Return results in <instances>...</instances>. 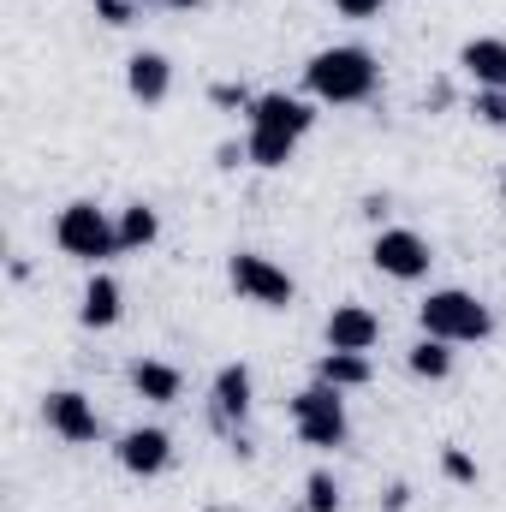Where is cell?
Wrapping results in <instances>:
<instances>
[{"mask_svg": "<svg viewBox=\"0 0 506 512\" xmlns=\"http://www.w3.org/2000/svg\"><path fill=\"white\" fill-rule=\"evenodd\" d=\"M381 84V66L370 48H322V54H310V66H304V90L316 96V102H334V108H358V102H370Z\"/></svg>", "mask_w": 506, "mask_h": 512, "instance_id": "obj_1", "label": "cell"}, {"mask_svg": "<svg viewBox=\"0 0 506 512\" xmlns=\"http://www.w3.org/2000/svg\"><path fill=\"white\" fill-rule=\"evenodd\" d=\"M417 322H423L429 340H447V346H477V340L495 334V310H489L477 292H465V286L429 292V298L417 304Z\"/></svg>", "mask_w": 506, "mask_h": 512, "instance_id": "obj_2", "label": "cell"}, {"mask_svg": "<svg viewBox=\"0 0 506 512\" xmlns=\"http://www.w3.org/2000/svg\"><path fill=\"white\" fill-rule=\"evenodd\" d=\"M54 245L72 256V262H108V256H120V227L96 209V203H66L60 209V221H54Z\"/></svg>", "mask_w": 506, "mask_h": 512, "instance_id": "obj_3", "label": "cell"}, {"mask_svg": "<svg viewBox=\"0 0 506 512\" xmlns=\"http://www.w3.org/2000/svg\"><path fill=\"white\" fill-rule=\"evenodd\" d=\"M292 423H298L304 447H346V435H352L346 399H340V387H328V382H310L304 393H292Z\"/></svg>", "mask_w": 506, "mask_h": 512, "instance_id": "obj_4", "label": "cell"}, {"mask_svg": "<svg viewBox=\"0 0 506 512\" xmlns=\"http://www.w3.org/2000/svg\"><path fill=\"white\" fill-rule=\"evenodd\" d=\"M227 280H233L239 298H251V304H262V310H286V304L298 298V280H292L280 262H268V256H256V251L227 256Z\"/></svg>", "mask_w": 506, "mask_h": 512, "instance_id": "obj_5", "label": "cell"}, {"mask_svg": "<svg viewBox=\"0 0 506 512\" xmlns=\"http://www.w3.org/2000/svg\"><path fill=\"white\" fill-rule=\"evenodd\" d=\"M42 423H48L66 447H90V441H102V417H96V405H90L78 387H54V393L42 399Z\"/></svg>", "mask_w": 506, "mask_h": 512, "instance_id": "obj_6", "label": "cell"}, {"mask_svg": "<svg viewBox=\"0 0 506 512\" xmlns=\"http://www.w3.org/2000/svg\"><path fill=\"white\" fill-rule=\"evenodd\" d=\"M370 262H376L387 280H423L429 262H435V251H429L423 233H411V227H387V233H376V245H370Z\"/></svg>", "mask_w": 506, "mask_h": 512, "instance_id": "obj_7", "label": "cell"}, {"mask_svg": "<svg viewBox=\"0 0 506 512\" xmlns=\"http://www.w3.org/2000/svg\"><path fill=\"white\" fill-rule=\"evenodd\" d=\"M114 459L126 465L131 477H161L173 465V435L167 429H126L120 447H114Z\"/></svg>", "mask_w": 506, "mask_h": 512, "instance_id": "obj_8", "label": "cell"}, {"mask_svg": "<svg viewBox=\"0 0 506 512\" xmlns=\"http://www.w3.org/2000/svg\"><path fill=\"white\" fill-rule=\"evenodd\" d=\"M381 340V316L370 304H334L328 316V352H370Z\"/></svg>", "mask_w": 506, "mask_h": 512, "instance_id": "obj_9", "label": "cell"}, {"mask_svg": "<svg viewBox=\"0 0 506 512\" xmlns=\"http://www.w3.org/2000/svg\"><path fill=\"white\" fill-rule=\"evenodd\" d=\"M245 114H251V126L286 131V137H304V131L316 126V108H310V102H298V96H286V90H268V96H256Z\"/></svg>", "mask_w": 506, "mask_h": 512, "instance_id": "obj_10", "label": "cell"}, {"mask_svg": "<svg viewBox=\"0 0 506 512\" xmlns=\"http://www.w3.org/2000/svg\"><path fill=\"white\" fill-rule=\"evenodd\" d=\"M251 370L245 364H227L221 376H215V387H209V411H215V429H233V423H245V411H251Z\"/></svg>", "mask_w": 506, "mask_h": 512, "instance_id": "obj_11", "label": "cell"}, {"mask_svg": "<svg viewBox=\"0 0 506 512\" xmlns=\"http://www.w3.org/2000/svg\"><path fill=\"white\" fill-rule=\"evenodd\" d=\"M126 90H131V102H143V108L167 102V90H173V66H167V54L137 48V54L126 60Z\"/></svg>", "mask_w": 506, "mask_h": 512, "instance_id": "obj_12", "label": "cell"}, {"mask_svg": "<svg viewBox=\"0 0 506 512\" xmlns=\"http://www.w3.org/2000/svg\"><path fill=\"white\" fill-rule=\"evenodd\" d=\"M459 66L471 72L477 90H506V36H471L459 48Z\"/></svg>", "mask_w": 506, "mask_h": 512, "instance_id": "obj_13", "label": "cell"}, {"mask_svg": "<svg viewBox=\"0 0 506 512\" xmlns=\"http://www.w3.org/2000/svg\"><path fill=\"white\" fill-rule=\"evenodd\" d=\"M120 298H126V292H120V280H114V274H96V280L84 286L78 322H84V328H114V322H120V310H126Z\"/></svg>", "mask_w": 506, "mask_h": 512, "instance_id": "obj_14", "label": "cell"}, {"mask_svg": "<svg viewBox=\"0 0 506 512\" xmlns=\"http://www.w3.org/2000/svg\"><path fill=\"white\" fill-rule=\"evenodd\" d=\"M316 382H328V387H370L376 382V364H370V352H322L316 358Z\"/></svg>", "mask_w": 506, "mask_h": 512, "instance_id": "obj_15", "label": "cell"}, {"mask_svg": "<svg viewBox=\"0 0 506 512\" xmlns=\"http://www.w3.org/2000/svg\"><path fill=\"white\" fill-rule=\"evenodd\" d=\"M131 387H137L149 405H173V399L185 393V376H179L173 364H161V358H137V364H131Z\"/></svg>", "mask_w": 506, "mask_h": 512, "instance_id": "obj_16", "label": "cell"}, {"mask_svg": "<svg viewBox=\"0 0 506 512\" xmlns=\"http://www.w3.org/2000/svg\"><path fill=\"white\" fill-rule=\"evenodd\" d=\"M405 370H411L417 382H447V376H453V346H447V340H429V334H423V340H417V346L405 352Z\"/></svg>", "mask_w": 506, "mask_h": 512, "instance_id": "obj_17", "label": "cell"}, {"mask_svg": "<svg viewBox=\"0 0 506 512\" xmlns=\"http://www.w3.org/2000/svg\"><path fill=\"white\" fill-rule=\"evenodd\" d=\"M114 227H120V251H149V245L161 239V215H155L149 203H126Z\"/></svg>", "mask_w": 506, "mask_h": 512, "instance_id": "obj_18", "label": "cell"}, {"mask_svg": "<svg viewBox=\"0 0 506 512\" xmlns=\"http://www.w3.org/2000/svg\"><path fill=\"white\" fill-rule=\"evenodd\" d=\"M245 155H251V167H286V161L298 155V137L251 126V137H245Z\"/></svg>", "mask_w": 506, "mask_h": 512, "instance_id": "obj_19", "label": "cell"}, {"mask_svg": "<svg viewBox=\"0 0 506 512\" xmlns=\"http://www.w3.org/2000/svg\"><path fill=\"white\" fill-rule=\"evenodd\" d=\"M304 512H340V483H334V471H310V477H304Z\"/></svg>", "mask_w": 506, "mask_h": 512, "instance_id": "obj_20", "label": "cell"}, {"mask_svg": "<svg viewBox=\"0 0 506 512\" xmlns=\"http://www.w3.org/2000/svg\"><path fill=\"white\" fill-rule=\"evenodd\" d=\"M471 114H477L483 126L506 131V90H477V102H471Z\"/></svg>", "mask_w": 506, "mask_h": 512, "instance_id": "obj_21", "label": "cell"}, {"mask_svg": "<svg viewBox=\"0 0 506 512\" xmlns=\"http://www.w3.org/2000/svg\"><path fill=\"white\" fill-rule=\"evenodd\" d=\"M441 471H447L453 483H465V489L477 483V459H471L465 447H441Z\"/></svg>", "mask_w": 506, "mask_h": 512, "instance_id": "obj_22", "label": "cell"}, {"mask_svg": "<svg viewBox=\"0 0 506 512\" xmlns=\"http://www.w3.org/2000/svg\"><path fill=\"white\" fill-rule=\"evenodd\" d=\"M96 18L114 24V30H126L131 18H137V0H96Z\"/></svg>", "mask_w": 506, "mask_h": 512, "instance_id": "obj_23", "label": "cell"}, {"mask_svg": "<svg viewBox=\"0 0 506 512\" xmlns=\"http://www.w3.org/2000/svg\"><path fill=\"white\" fill-rule=\"evenodd\" d=\"M209 102H215V108H251L256 96L245 90V84H215V90H209Z\"/></svg>", "mask_w": 506, "mask_h": 512, "instance_id": "obj_24", "label": "cell"}, {"mask_svg": "<svg viewBox=\"0 0 506 512\" xmlns=\"http://www.w3.org/2000/svg\"><path fill=\"white\" fill-rule=\"evenodd\" d=\"M387 0H334V12H346V18H376Z\"/></svg>", "mask_w": 506, "mask_h": 512, "instance_id": "obj_25", "label": "cell"}, {"mask_svg": "<svg viewBox=\"0 0 506 512\" xmlns=\"http://www.w3.org/2000/svg\"><path fill=\"white\" fill-rule=\"evenodd\" d=\"M215 161H221V167H227V173H233V167H239V161H251V155H245V149H239V143H221V149H215Z\"/></svg>", "mask_w": 506, "mask_h": 512, "instance_id": "obj_26", "label": "cell"}, {"mask_svg": "<svg viewBox=\"0 0 506 512\" xmlns=\"http://www.w3.org/2000/svg\"><path fill=\"white\" fill-rule=\"evenodd\" d=\"M405 501H411V489H405V483H393V489H387V512H399Z\"/></svg>", "mask_w": 506, "mask_h": 512, "instance_id": "obj_27", "label": "cell"}, {"mask_svg": "<svg viewBox=\"0 0 506 512\" xmlns=\"http://www.w3.org/2000/svg\"><path fill=\"white\" fill-rule=\"evenodd\" d=\"M137 6H179V12H197L203 0H137Z\"/></svg>", "mask_w": 506, "mask_h": 512, "instance_id": "obj_28", "label": "cell"}, {"mask_svg": "<svg viewBox=\"0 0 506 512\" xmlns=\"http://www.w3.org/2000/svg\"><path fill=\"white\" fill-rule=\"evenodd\" d=\"M501 203H506V185H501Z\"/></svg>", "mask_w": 506, "mask_h": 512, "instance_id": "obj_29", "label": "cell"}]
</instances>
